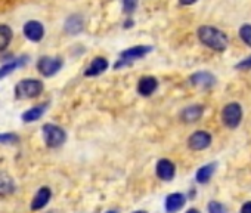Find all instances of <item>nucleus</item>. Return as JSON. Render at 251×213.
I'll return each instance as SVG.
<instances>
[{
	"instance_id": "nucleus-6",
	"label": "nucleus",
	"mask_w": 251,
	"mask_h": 213,
	"mask_svg": "<svg viewBox=\"0 0 251 213\" xmlns=\"http://www.w3.org/2000/svg\"><path fill=\"white\" fill-rule=\"evenodd\" d=\"M64 62L61 58H55V56H42L37 61V70L45 76V77H52L55 76L61 68H62Z\"/></svg>"
},
{
	"instance_id": "nucleus-19",
	"label": "nucleus",
	"mask_w": 251,
	"mask_h": 213,
	"mask_svg": "<svg viewBox=\"0 0 251 213\" xmlns=\"http://www.w3.org/2000/svg\"><path fill=\"white\" fill-rule=\"evenodd\" d=\"M216 167H217L216 163H208V164L200 167L198 172H197V175H195L197 182H200V184H207V182L211 179L213 173L216 172Z\"/></svg>"
},
{
	"instance_id": "nucleus-10",
	"label": "nucleus",
	"mask_w": 251,
	"mask_h": 213,
	"mask_svg": "<svg viewBox=\"0 0 251 213\" xmlns=\"http://www.w3.org/2000/svg\"><path fill=\"white\" fill-rule=\"evenodd\" d=\"M189 80L194 86H200V87H211L216 84V77L208 71H198L192 74Z\"/></svg>"
},
{
	"instance_id": "nucleus-7",
	"label": "nucleus",
	"mask_w": 251,
	"mask_h": 213,
	"mask_svg": "<svg viewBox=\"0 0 251 213\" xmlns=\"http://www.w3.org/2000/svg\"><path fill=\"white\" fill-rule=\"evenodd\" d=\"M210 144H211V135L208 132H204V131H198V132L192 133L188 139V145L194 151L205 150L210 147Z\"/></svg>"
},
{
	"instance_id": "nucleus-5",
	"label": "nucleus",
	"mask_w": 251,
	"mask_h": 213,
	"mask_svg": "<svg viewBox=\"0 0 251 213\" xmlns=\"http://www.w3.org/2000/svg\"><path fill=\"white\" fill-rule=\"evenodd\" d=\"M242 119V108L238 102H230L227 104L223 111H222V122L225 123V126H227L229 129H235L239 126Z\"/></svg>"
},
{
	"instance_id": "nucleus-25",
	"label": "nucleus",
	"mask_w": 251,
	"mask_h": 213,
	"mask_svg": "<svg viewBox=\"0 0 251 213\" xmlns=\"http://www.w3.org/2000/svg\"><path fill=\"white\" fill-rule=\"evenodd\" d=\"M236 68L238 70H248V68H251V56H248V58L242 59L241 62H238Z\"/></svg>"
},
{
	"instance_id": "nucleus-26",
	"label": "nucleus",
	"mask_w": 251,
	"mask_h": 213,
	"mask_svg": "<svg viewBox=\"0 0 251 213\" xmlns=\"http://www.w3.org/2000/svg\"><path fill=\"white\" fill-rule=\"evenodd\" d=\"M241 213H251V201H247L241 207Z\"/></svg>"
},
{
	"instance_id": "nucleus-27",
	"label": "nucleus",
	"mask_w": 251,
	"mask_h": 213,
	"mask_svg": "<svg viewBox=\"0 0 251 213\" xmlns=\"http://www.w3.org/2000/svg\"><path fill=\"white\" fill-rule=\"evenodd\" d=\"M179 2L182 3V5H186V6H189V5H194L197 0H179Z\"/></svg>"
},
{
	"instance_id": "nucleus-15",
	"label": "nucleus",
	"mask_w": 251,
	"mask_h": 213,
	"mask_svg": "<svg viewBox=\"0 0 251 213\" xmlns=\"http://www.w3.org/2000/svg\"><path fill=\"white\" fill-rule=\"evenodd\" d=\"M84 28V21H83V17L75 14V15H71L68 17V20L65 21V31L68 34H78L81 33Z\"/></svg>"
},
{
	"instance_id": "nucleus-17",
	"label": "nucleus",
	"mask_w": 251,
	"mask_h": 213,
	"mask_svg": "<svg viewBox=\"0 0 251 213\" xmlns=\"http://www.w3.org/2000/svg\"><path fill=\"white\" fill-rule=\"evenodd\" d=\"M48 110V104H39L36 106H33V108H30L28 111H25L23 114V120L25 123H31V122H36L39 120Z\"/></svg>"
},
{
	"instance_id": "nucleus-11",
	"label": "nucleus",
	"mask_w": 251,
	"mask_h": 213,
	"mask_svg": "<svg viewBox=\"0 0 251 213\" xmlns=\"http://www.w3.org/2000/svg\"><path fill=\"white\" fill-rule=\"evenodd\" d=\"M158 87V81L155 77L152 76H147V77H142L138 83V92L142 95V96H151Z\"/></svg>"
},
{
	"instance_id": "nucleus-16",
	"label": "nucleus",
	"mask_w": 251,
	"mask_h": 213,
	"mask_svg": "<svg viewBox=\"0 0 251 213\" xmlns=\"http://www.w3.org/2000/svg\"><path fill=\"white\" fill-rule=\"evenodd\" d=\"M50 197H52L50 188H48V186H42V188L37 191L36 197L33 198L31 209H33V210H40V209H43V207L48 204V201L50 200Z\"/></svg>"
},
{
	"instance_id": "nucleus-1",
	"label": "nucleus",
	"mask_w": 251,
	"mask_h": 213,
	"mask_svg": "<svg viewBox=\"0 0 251 213\" xmlns=\"http://www.w3.org/2000/svg\"><path fill=\"white\" fill-rule=\"evenodd\" d=\"M198 39L202 45H205L207 48L217 51V52H223L227 48L226 34L214 27H210V26H202L198 28Z\"/></svg>"
},
{
	"instance_id": "nucleus-2",
	"label": "nucleus",
	"mask_w": 251,
	"mask_h": 213,
	"mask_svg": "<svg viewBox=\"0 0 251 213\" xmlns=\"http://www.w3.org/2000/svg\"><path fill=\"white\" fill-rule=\"evenodd\" d=\"M43 92V83L36 79H25L17 83L15 96L18 99H31L39 96Z\"/></svg>"
},
{
	"instance_id": "nucleus-3",
	"label": "nucleus",
	"mask_w": 251,
	"mask_h": 213,
	"mask_svg": "<svg viewBox=\"0 0 251 213\" xmlns=\"http://www.w3.org/2000/svg\"><path fill=\"white\" fill-rule=\"evenodd\" d=\"M151 51H152L151 46H133V48H130V49H127V51H123L121 55H120V58H118V61L115 62L114 68L118 70V68H123V67H126V65H129V64H132L133 61H138V59L144 58V56L148 55Z\"/></svg>"
},
{
	"instance_id": "nucleus-18",
	"label": "nucleus",
	"mask_w": 251,
	"mask_h": 213,
	"mask_svg": "<svg viewBox=\"0 0 251 213\" xmlns=\"http://www.w3.org/2000/svg\"><path fill=\"white\" fill-rule=\"evenodd\" d=\"M14 191H15V182H14V179L8 173L0 172V197L9 195Z\"/></svg>"
},
{
	"instance_id": "nucleus-22",
	"label": "nucleus",
	"mask_w": 251,
	"mask_h": 213,
	"mask_svg": "<svg viewBox=\"0 0 251 213\" xmlns=\"http://www.w3.org/2000/svg\"><path fill=\"white\" fill-rule=\"evenodd\" d=\"M138 2H139V0H123V12L127 14V15L135 12V9L138 6Z\"/></svg>"
},
{
	"instance_id": "nucleus-28",
	"label": "nucleus",
	"mask_w": 251,
	"mask_h": 213,
	"mask_svg": "<svg viewBox=\"0 0 251 213\" xmlns=\"http://www.w3.org/2000/svg\"><path fill=\"white\" fill-rule=\"evenodd\" d=\"M186 213H200V210H197V209H189Z\"/></svg>"
},
{
	"instance_id": "nucleus-8",
	"label": "nucleus",
	"mask_w": 251,
	"mask_h": 213,
	"mask_svg": "<svg viewBox=\"0 0 251 213\" xmlns=\"http://www.w3.org/2000/svg\"><path fill=\"white\" fill-rule=\"evenodd\" d=\"M24 36L31 42H40L45 36V27L39 21H28L24 26Z\"/></svg>"
},
{
	"instance_id": "nucleus-9",
	"label": "nucleus",
	"mask_w": 251,
	"mask_h": 213,
	"mask_svg": "<svg viewBox=\"0 0 251 213\" xmlns=\"http://www.w3.org/2000/svg\"><path fill=\"white\" fill-rule=\"evenodd\" d=\"M175 173H176V167L175 164L167 160V159H163L157 163V176L163 181H172L175 178Z\"/></svg>"
},
{
	"instance_id": "nucleus-24",
	"label": "nucleus",
	"mask_w": 251,
	"mask_h": 213,
	"mask_svg": "<svg viewBox=\"0 0 251 213\" xmlns=\"http://www.w3.org/2000/svg\"><path fill=\"white\" fill-rule=\"evenodd\" d=\"M20 138L14 133H0V144H15Z\"/></svg>"
},
{
	"instance_id": "nucleus-13",
	"label": "nucleus",
	"mask_w": 251,
	"mask_h": 213,
	"mask_svg": "<svg viewBox=\"0 0 251 213\" xmlns=\"http://www.w3.org/2000/svg\"><path fill=\"white\" fill-rule=\"evenodd\" d=\"M106 68H108V61L102 56H96V58H93V61L90 62V65L84 71V74L87 77H95V76L102 74Z\"/></svg>"
},
{
	"instance_id": "nucleus-30",
	"label": "nucleus",
	"mask_w": 251,
	"mask_h": 213,
	"mask_svg": "<svg viewBox=\"0 0 251 213\" xmlns=\"http://www.w3.org/2000/svg\"><path fill=\"white\" fill-rule=\"evenodd\" d=\"M106 213H117V212H114V210H111V212H106Z\"/></svg>"
},
{
	"instance_id": "nucleus-29",
	"label": "nucleus",
	"mask_w": 251,
	"mask_h": 213,
	"mask_svg": "<svg viewBox=\"0 0 251 213\" xmlns=\"http://www.w3.org/2000/svg\"><path fill=\"white\" fill-rule=\"evenodd\" d=\"M135 213H147V212H142V210H139V212H135Z\"/></svg>"
},
{
	"instance_id": "nucleus-23",
	"label": "nucleus",
	"mask_w": 251,
	"mask_h": 213,
	"mask_svg": "<svg viewBox=\"0 0 251 213\" xmlns=\"http://www.w3.org/2000/svg\"><path fill=\"white\" fill-rule=\"evenodd\" d=\"M208 213H227L226 207L219 201H210L208 203Z\"/></svg>"
},
{
	"instance_id": "nucleus-21",
	"label": "nucleus",
	"mask_w": 251,
	"mask_h": 213,
	"mask_svg": "<svg viewBox=\"0 0 251 213\" xmlns=\"http://www.w3.org/2000/svg\"><path fill=\"white\" fill-rule=\"evenodd\" d=\"M239 36H241L242 42L247 43V45L251 48V26H250V24H244V26L239 28Z\"/></svg>"
},
{
	"instance_id": "nucleus-4",
	"label": "nucleus",
	"mask_w": 251,
	"mask_h": 213,
	"mask_svg": "<svg viewBox=\"0 0 251 213\" xmlns=\"http://www.w3.org/2000/svg\"><path fill=\"white\" fill-rule=\"evenodd\" d=\"M43 138L45 142L49 148H58L61 147L65 139H67V133L62 128L56 126V125H45L43 126Z\"/></svg>"
},
{
	"instance_id": "nucleus-20",
	"label": "nucleus",
	"mask_w": 251,
	"mask_h": 213,
	"mask_svg": "<svg viewBox=\"0 0 251 213\" xmlns=\"http://www.w3.org/2000/svg\"><path fill=\"white\" fill-rule=\"evenodd\" d=\"M12 28L9 26L0 24V51H5L12 42Z\"/></svg>"
},
{
	"instance_id": "nucleus-14",
	"label": "nucleus",
	"mask_w": 251,
	"mask_h": 213,
	"mask_svg": "<svg viewBox=\"0 0 251 213\" xmlns=\"http://www.w3.org/2000/svg\"><path fill=\"white\" fill-rule=\"evenodd\" d=\"M202 113H204L202 105H191V106H186V108L182 111L180 117L185 123H194L201 119Z\"/></svg>"
},
{
	"instance_id": "nucleus-31",
	"label": "nucleus",
	"mask_w": 251,
	"mask_h": 213,
	"mask_svg": "<svg viewBox=\"0 0 251 213\" xmlns=\"http://www.w3.org/2000/svg\"><path fill=\"white\" fill-rule=\"evenodd\" d=\"M0 79H2V77H0Z\"/></svg>"
},
{
	"instance_id": "nucleus-12",
	"label": "nucleus",
	"mask_w": 251,
	"mask_h": 213,
	"mask_svg": "<svg viewBox=\"0 0 251 213\" xmlns=\"http://www.w3.org/2000/svg\"><path fill=\"white\" fill-rule=\"evenodd\" d=\"M185 203H186V198L183 194H180V192L170 194L166 198V210H167V213H176L185 206Z\"/></svg>"
}]
</instances>
